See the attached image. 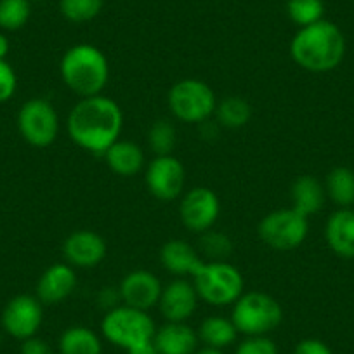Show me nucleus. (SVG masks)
Listing matches in <instances>:
<instances>
[{
	"mask_svg": "<svg viewBox=\"0 0 354 354\" xmlns=\"http://www.w3.org/2000/svg\"><path fill=\"white\" fill-rule=\"evenodd\" d=\"M18 88V75L8 59H0V103L11 100Z\"/></svg>",
	"mask_w": 354,
	"mask_h": 354,
	"instance_id": "nucleus-32",
	"label": "nucleus"
},
{
	"mask_svg": "<svg viewBox=\"0 0 354 354\" xmlns=\"http://www.w3.org/2000/svg\"><path fill=\"white\" fill-rule=\"evenodd\" d=\"M148 146L155 156L172 155L177 146V129L170 120H155L148 131Z\"/></svg>",
	"mask_w": 354,
	"mask_h": 354,
	"instance_id": "nucleus-27",
	"label": "nucleus"
},
{
	"mask_svg": "<svg viewBox=\"0 0 354 354\" xmlns=\"http://www.w3.org/2000/svg\"><path fill=\"white\" fill-rule=\"evenodd\" d=\"M196 333H198V340L203 347H212V349L219 351L233 346L236 337L240 335L233 319L217 315L203 319L196 328Z\"/></svg>",
	"mask_w": 354,
	"mask_h": 354,
	"instance_id": "nucleus-22",
	"label": "nucleus"
},
{
	"mask_svg": "<svg viewBox=\"0 0 354 354\" xmlns=\"http://www.w3.org/2000/svg\"><path fill=\"white\" fill-rule=\"evenodd\" d=\"M216 118L226 129H241L250 122L252 106L240 96H230L219 101L216 106Z\"/></svg>",
	"mask_w": 354,
	"mask_h": 354,
	"instance_id": "nucleus-25",
	"label": "nucleus"
},
{
	"mask_svg": "<svg viewBox=\"0 0 354 354\" xmlns=\"http://www.w3.org/2000/svg\"><path fill=\"white\" fill-rule=\"evenodd\" d=\"M233 241L227 234L219 233V231H205L200 234V255L203 261L217 262L227 261L230 255L233 254Z\"/></svg>",
	"mask_w": 354,
	"mask_h": 354,
	"instance_id": "nucleus-28",
	"label": "nucleus"
},
{
	"mask_svg": "<svg viewBox=\"0 0 354 354\" xmlns=\"http://www.w3.org/2000/svg\"><path fill=\"white\" fill-rule=\"evenodd\" d=\"M0 344H2V332H0Z\"/></svg>",
	"mask_w": 354,
	"mask_h": 354,
	"instance_id": "nucleus-38",
	"label": "nucleus"
},
{
	"mask_svg": "<svg viewBox=\"0 0 354 354\" xmlns=\"http://www.w3.org/2000/svg\"><path fill=\"white\" fill-rule=\"evenodd\" d=\"M44 322V304L37 295L19 294L9 299L2 309L0 326L16 340H26L39 333Z\"/></svg>",
	"mask_w": 354,
	"mask_h": 354,
	"instance_id": "nucleus-10",
	"label": "nucleus"
},
{
	"mask_svg": "<svg viewBox=\"0 0 354 354\" xmlns=\"http://www.w3.org/2000/svg\"><path fill=\"white\" fill-rule=\"evenodd\" d=\"M162 281L156 274L146 270H134L122 278L118 285L122 304L131 308L148 311V309L158 306L160 295H162Z\"/></svg>",
	"mask_w": 354,
	"mask_h": 354,
	"instance_id": "nucleus-14",
	"label": "nucleus"
},
{
	"mask_svg": "<svg viewBox=\"0 0 354 354\" xmlns=\"http://www.w3.org/2000/svg\"><path fill=\"white\" fill-rule=\"evenodd\" d=\"M78 283L75 268L68 262L49 266L37 281V299L44 306H56L66 301Z\"/></svg>",
	"mask_w": 354,
	"mask_h": 354,
	"instance_id": "nucleus-16",
	"label": "nucleus"
},
{
	"mask_svg": "<svg viewBox=\"0 0 354 354\" xmlns=\"http://www.w3.org/2000/svg\"><path fill=\"white\" fill-rule=\"evenodd\" d=\"M221 214V200L210 188L196 186L183 195L179 203V217L186 230L193 233H205L212 230Z\"/></svg>",
	"mask_w": 354,
	"mask_h": 354,
	"instance_id": "nucleus-11",
	"label": "nucleus"
},
{
	"mask_svg": "<svg viewBox=\"0 0 354 354\" xmlns=\"http://www.w3.org/2000/svg\"><path fill=\"white\" fill-rule=\"evenodd\" d=\"M234 354H280V349L270 335L245 337L236 346Z\"/></svg>",
	"mask_w": 354,
	"mask_h": 354,
	"instance_id": "nucleus-31",
	"label": "nucleus"
},
{
	"mask_svg": "<svg viewBox=\"0 0 354 354\" xmlns=\"http://www.w3.org/2000/svg\"><path fill=\"white\" fill-rule=\"evenodd\" d=\"M195 354H224V351L212 349V347H198V349L195 351Z\"/></svg>",
	"mask_w": 354,
	"mask_h": 354,
	"instance_id": "nucleus-37",
	"label": "nucleus"
},
{
	"mask_svg": "<svg viewBox=\"0 0 354 354\" xmlns=\"http://www.w3.org/2000/svg\"><path fill=\"white\" fill-rule=\"evenodd\" d=\"M325 240L330 250L342 259H354V210L339 209L325 224Z\"/></svg>",
	"mask_w": 354,
	"mask_h": 354,
	"instance_id": "nucleus-19",
	"label": "nucleus"
},
{
	"mask_svg": "<svg viewBox=\"0 0 354 354\" xmlns=\"http://www.w3.org/2000/svg\"><path fill=\"white\" fill-rule=\"evenodd\" d=\"M287 15L299 28H304L325 19V4L323 0H288Z\"/></svg>",
	"mask_w": 354,
	"mask_h": 354,
	"instance_id": "nucleus-30",
	"label": "nucleus"
},
{
	"mask_svg": "<svg viewBox=\"0 0 354 354\" xmlns=\"http://www.w3.org/2000/svg\"><path fill=\"white\" fill-rule=\"evenodd\" d=\"M167 104L174 118L185 124H203L216 113L217 97L209 84L198 78H183L170 87Z\"/></svg>",
	"mask_w": 354,
	"mask_h": 354,
	"instance_id": "nucleus-7",
	"label": "nucleus"
},
{
	"mask_svg": "<svg viewBox=\"0 0 354 354\" xmlns=\"http://www.w3.org/2000/svg\"><path fill=\"white\" fill-rule=\"evenodd\" d=\"M151 344L158 354H195L200 340L196 330L188 323L167 322L165 325L156 326Z\"/></svg>",
	"mask_w": 354,
	"mask_h": 354,
	"instance_id": "nucleus-17",
	"label": "nucleus"
},
{
	"mask_svg": "<svg viewBox=\"0 0 354 354\" xmlns=\"http://www.w3.org/2000/svg\"><path fill=\"white\" fill-rule=\"evenodd\" d=\"M18 131L21 138L33 148H47L59 134V115L50 101L33 97L19 108Z\"/></svg>",
	"mask_w": 354,
	"mask_h": 354,
	"instance_id": "nucleus-9",
	"label": "nucleus"
},
{
	"mask_svg": "<svg viewBox=\"0 0 354 354\" xmlns=\"http://www.w3.org/2000/svg\"><path fill=\"white\" fill-rule=\"evenodd\" d=\"M160 262L163 270L177 278L193 277L203 264V259L195 247L186 240H169L160 248Z\"/></svg>",
	"mask_w": 354,
	"mask_h": 354,
	"instance_id": "nucleus-18",
	"label": "nucleus"
},
{
	"mask_svg": "<svg viewBox=\"0 0 354 354\" xmlns=\"http://www.w3.org/2000/svg\"><path fill=\"white\" fill-rule=\"evenodd\" d=\"M292 354H333V351L323 340L309 337V339H302L301 342H297Z\"/></svg>",
	"mask_w": 354,
	"mask_h": 354,
	"instance_id": "nucleus-33",
	"label": "nucleus"
},
{
	"mask_svg": "<svg viewBox=\"0 0 354 354\" xmlns=\"http://www.w3.org/2000/svg\"><path fill=\"white\" fill-rule=\"evenodd\" d=\"M290 198L292 209H295L306 217L315 216V214H318L325 207V185L322 181H318L315 176H309V174L299 176L292 183Z\"/></svg>",
	"mask_w": 354,
	"mask_h": 354,
	"instance_id": "nucleus-20",
	"label": "nucleus"
},
{
	"mask_svg": "<svg viewBox=\"0 0 354 354\" xmlns=\"http://www.w3.org/2000/svg\"><path fill=\"white\" fill-rule=\"evenodd\" d=\"M129 354H158V351H156L155 347H153V344H146V346L138 347V349L131 351V353H129Z\"/></svg>",
	"mask_w": 354,
	"mask_h": 354,
	"instance_id": "nucleus-36",
	"label": "nucleus"
},
{
	"mask_svg": "<svg viewBox=\"0 0 354 354\" xmlns=\"http://www.w3.org/2000/svg\"><path fill=\"white\" fill-rule=\"evenodd\" d=\"M19 354H54V351L47 340L35 335L23 340L21 347H19Z\"/></svg>",
	"mask_w": 354,
	"mask_h": 354,
	"instance_id": "nucleus-34",
	"label": "nucleus"
},
{
	"mask_svg": "<svg viewBox=\"0 0 354 354\" xmlns=\"http://www.w3.org/2000/svg\"><path fill=\"white\" fill-rule=\"evenodd\" d=\"M231 319L241 335H270L283 322V308L266 292H243L233 304Z\"/></svg>",
	"mask_w": 354,
	"mask_h": 354,
	"instance_id": "nucleus-6",
	"label": "nucleus"
},
{
	"mask_svg": "<svg viewBox=\"0 0 354 354\" xmlns=\"http://www.w3.org/2000/svg\"><path fill=\"white\" fill-rule=\"evenodd\" d=\"M290 56L299 68L311 73H328L346 56V39L332 21L315 23L299 28L290 42Z\"/></svg>",
	"mask_w": 354,
	"mask_h": 354,
	"instance_id": "nucleus-2",
	"label": "nucleus"
},
{
	"mask_svg": "<svg viewBox=\"0 0 354 354\" xmlns=\"http://www.w3.org/2000/svg\"><path fill=\"white\" fill-rule=\"evenodd\" d=\"M63 257L73 268L91 270L104 261L108 243L100 233L91 230H78L68 234L63 241Z\"/></svg>",
	"mask_w": 354,
	"mask_h": 354,
	"instance_id": "nucleus-13",
	"label": "nucleus"
},
{
	"mask_svg": "<svg viewBox=\"0 0 354 354\" xmlns=\"http://www.w3.org/2000/svg\"><path fill=\"white\" fill-rule=\"evenodd\" d=\"M68 136L78 148L94 155H104L120 139L124 131V111L111 97L100 94L82 97L68 115Z\"/></svg>",
	"mask_w": 354,
	"mask_h": 354,
	"instance_id": "nucleus-1",
	"label": "nucleus"
},
{
	"mask_svg": "<svg viewBox=\"0 0 354 354\" xmlns=\"http://www.w3.org/2000/svg\"><path fill=\"white\" fill-rule=\"evenodd\" d=\"M11 50V44H9V39L0 32V59H6Z\"/></svg>",
	"mask_w": 354,
	"mask_h": 354,
	"instance_id": "nucleus-35",
	"label": "nucleus"
},
{
	"mask_svg": "<svg viewBox=\"0 0 354 354\" xmlns=\"http://www.w3.org/2000/svg\"><path fill=\"white\" fill-rule=\"evenodd\" d=\"M198 294L192 281L185 278H176L167 287H163L158 301V309L165 322L186 323L198 308Z\"/></svg>",
	"mask_w": 354,
	"mask_h": 354,
	"instance_id": "nucleus-15",
	"label": "nucleus"
},
{
	"mask_svg": "<svg viewBox=\"0 0 354 354\" xmlns=\"http://www.w3.org/2000/svg\"><path fill=\"white\" fill-rule=\"evenodd\" d=\"M59 75L63 84L80 100L100 96L110 82V61L100 47L77 44L61 57Z\"/></svg>",
	"mask_w": 354,
	"mask_h": 354,
	"instance_id": "nucleus-3",
	"label": "nucleus"
},
{
	"mask_svg": "<svg viewBox=\"0 0 354 354\" xmlns=\"http://www.w3.org/2000/svg\"><path fill=\"white\" fill-rule=\"evenodd\" d=\"M326 196L339 209H351L354 203V172L347 167H335L326 174Z\"/></svg>",
	"mask_w": 354,
	"mask_h": 354,
	"instance_id": "nucleus-24",
	"label": "nucleus"
},
{
	"mask_svg": "<svg viewBox=\"0 0 354 354\" xmlns=\"http://www.w3.org/2000/svg\"><path fill=\"white\" fill-rule=\"evenodd\" d=\"M149 193L162 202H172L185 192L186 170L179 158L174 155L155 156L145 174Z\"/></svg>",
	"mask_w": 354,
	"mask_h": 354,
	"instance_id": "nucleus-12",
	"label": "nucleus"
},
{
	"mask_svg": "<svg viewBox=\"0 0 354 354\" xmlns=\"http://www.w3.org/2000/svg\"><path fill=\"white\" fill-rule=\"evenodd\" d=\"M104 0H59V12L70 23H88L103 11Z\"/></svg>",
	"mask_w": 354,
	"mask_h": 354,
	"instance_id": "nucleus-29",
	"label": "nucleus"
},
{
	"mask_svg": "<svg viewBox=\"0 0 354 354\" xmlns=\"http://www.w3.org/2000/svg\"><path fill=\"white\" fill-rule=\"evenodd\" d=\"M192 283L200 301L217 308L234 304L245 288L243 274L227 261H203L192 277Z\"/></svg>",
	"mask_w": 354,
	"mask_h": 354,
	"instance_id": "nucleus-5",
	"label": "nucleus"
},
{
	"mask_svg": "<svg viewBox=\"0 0 354 354\" xmlns=\"http://www.w3.org/2000/svg\"><path fill=\"white\" fill-rule=\"evenodd\" d=\"M106 165L113 174L120 177H132L145 167V151L134 141L118 139L104 153Z\"/></svg>",
	"mask_w": 354,
	"mask_h": 354,
	"instance_id": "nucleus-21",
	"label": "nucleus"
},
{
	"mask_svg": "<svg viewBox=\"0 0 354 354\" xmlns=\"http://www.w3.org/2000/svg\"><path fill=\"white\" fill-rule=\"evenodd\" d=\"M32 16L30 0H0V30L18 32Z\"/></svg>",
	"mask_w": 354,
	"mask_h": 354,
	"instance_id": "nucleus-26",
	"label": "nucleus"
},
{
	"mask_svg": "<svg viewBox=\"0 0 354 354\" xmlns=\"http://www.w3.org/2000/svg\"><path fill=\"white\" fill-rule=\"evenodd\" d=\"M353 210H354V203H353Z\"/></svg>",
	"mask_w": 354,
	"mask_h": 354,
	"instance_id": "nucleus-39",
	"label": "nucleus"
},
{
	"mask_svg": "<svg viewBox=\"0 0 354 354\" xmlns=\"http://www.w3.org/2000/svg\"><path fill=\"white\" fill-rule=\"evenodd\" d=\"M309 217L295 209H278L266 214L257 227L259 238L273 250H295L309 234Z\"/></svg>",
	"mask_w": 354,
	"mask_h": 354,
	"instance_id": "nucleus-8",
	"label": "nucleus"
},
{
	"mask_svg": "<svg viewBox=\"0 0 354 354\" xmlns=\"http://www.w3.org/2000/svg\"><path fill=\"white\" fill-rule=\"evenodd\" d=\"M59 354H103V340L88 326H70L59 335Z\"/></svg>",
	"mask_w": 354,
	"mask_h": 354,
	"instance_id": "nucleus-23",
	"label": "nucleus"
},
{
	"mask_svg": "<svg viewBox=\"0 0 354 354\" xmlns=\"http://www.w3.org/2000/svg\"><path fill=\"white\" fill-rule=\"evenodd\" d=\"M156 325L148 311L120 304L104 313L101 319V333L115 347L127 353L151 344Z\"/></svg>",
	"mask_w": 354,
	"mask_h": 354,
	"instance_id": "nucleus-4",
	"label": "nucleus"
}]
</instances>
